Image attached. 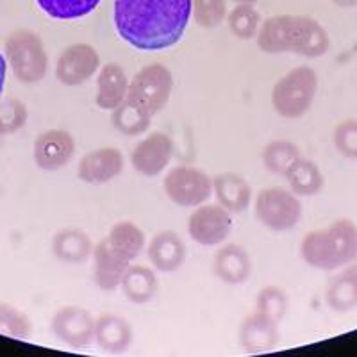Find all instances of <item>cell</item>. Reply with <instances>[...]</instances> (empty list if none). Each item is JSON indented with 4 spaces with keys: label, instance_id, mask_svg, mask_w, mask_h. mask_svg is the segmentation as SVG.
I'll return each instance as SVG.
<instances>
[{
    "label": "cell",
    "instance_id": "obj_1",
    "mask_svg": "<svg viewBox=\"0 0 357 357\" xmlns=\"http://www.w3.org/2000/svg\"><path fill=\"white\" fill-rule=\"evenodd\" d=\"M191 0H114V25L139 50H162L183 38Z\"/></svg>",
    "mask_w": 357,
    "mask_h": 357
},
{
    "label": "cell",
    "instance_id": "obj_2",
    "mask_svg": "<svg viewBox=\"0 0 357 357\" xmlns=\"http://www.w3.org/2000/svg\"><path fill=\"white\" fill-rule=\"evenodd\" d=\"M257 47L266 54H298L320 57L331 47L329 33L324 25L305 15H275L261 24Z\"/></svg>",
    "mask_w": 357,
    "mask_h": 357
},
{
    "label": "cell",
    "instance_id": "obj_3",
    "mask_svg": "<svg viewBox=\"0 0 357 357\" xmlns=\"http://www.w3.org/2000/svg\"><path fill=\"white\" fill-rule=\"evenodd\" d=\"M304 263L317 270L334 272L357 261V225L341 218L327 227L311 231L301 243Z\"/></svg>",
    "mask_w": 357,
    "mask_h": 357
},
{
    "label": "cell",
    "instance_id": "obj_4",
    "mask_svg": "<svg viewBox=\"0 0 357 357\" xmlns=\"http://www.w3.org/2000/svg\"><path fill=\"white\" fill-rule=\"evenodd\" d=\"M318 91V75L311 66H296L272 89V106L282 118L296 120L311 109Z\"/></svg>",
    "mask_w": 357,
    "mask_h": 357
},
{
    "label": "cell",
    "instance_id": "obj_5",
    "mask_svg": "<svg viewBox=\"0 0 357 357\" xmlns=\"http://www.w3.org/2000/svg\"><path fill=\"white\" fill-rule=\"evenodd\" d=\"M6 52L13 73L18 81L33 84L40 82L47 73V52L43 41L31 29H18L6 40Z\"/></svg>",
    "mask_w": 357,
    "mask_h": 357
},
{
    "label": "cell",
    "instance_id": "obj_6",
    "mask_svg": "<svg viewBox=\"0 0 357 357\" xmlns=\"http://www.w3.org/2000/svg\"><path fill=\"white\" fill-rule=\"evenodd\" d=\"M174 89V75L165 65H146L129 82L127 97L136 106L154 116L170 100Z\"/></svg>",
    "mask_w": 357,
    "mask_h": 357
},
{
    "label": "cell",
    "instance_id": "obj_7",
    "mask_svg": "<svg viewBox=\"0 0 357 357\" xmlns=\"http://www.w3.org/2000/svg\"><path fill=\"white\" fill-rule=\"evenodd\" d=\"M256 218L270 231H289L301 222L302 202L284 188H266L256 197Z\"/></svg>",
    "mask_w": 357,
    "mask_h": 357
},
{
    "label": "cell",
    "instance_id": "obj_8",
    "mask_svg": "<svg viewBox=\"0 0 357 357\" xmlns=\"http://www.w3.org/2000/svg\"><path fill=\"white\" fill-rule=\"evenodd\" d=\"M162 188L177 206L197 207L213 195V178L200 168L178 165L168 172Z\"/></svg>",
    "mask_w": 357,
    "mask_h": 357
},
{
    "label": "cell",
    "instance_id": "obj_9",
    "mask_svg": "<svg viewBox=\"0 0 357 357\" xmlns=\"http://www.w3.org/2000/svg\"><path fill=\"white\" fill-rule=\"evenodd\" d=\"M231 213L220 204H200L188 218V232L191 240L204 247H215L231 234Z\"/></svg>",
    "mask_w": 357,
    "mask_h": 357
},
{
    "label": "cell",
    "instance_id": "obj_10",
    "mask_svg": "<svg viewBox=\"0 0 357 357\" xmlns=\"http://www.w3.org/2000/svg\"><path fill=\"white\" fill-rule=\"evenodd\" d=\"M100 68L97 49L88 43H73L57 59L56 77L65 86H79L93 77Z\"/></svg>",
    "mask_w": 357,
    "mask_h": 357
},
{
    "label": "cell",
    "instance_id": "obj_11",
    "mask_svg": "<svg viewBox=\"0 0 357 357\" xmlns=\"http://www.w3.org/2000/svg\"><path fill=\"white\" fill-rule=\"evenodd\" d=\"M52 331L72 349H86L95 341V318L88 309L66 305L54 314Z\"/></svg>",
    "mask_w": 357,
    "mask_h": 357
},
{
    "label": "cell",
    "instance_id": "obj_12",
    "mask_svg": "<svg viewBox=\"0 0 357 357\" xmlns=\"http://www.w3.org/2000/svg\"><path fill=\"white\" fill-rule=\"evenodd\" d=\"M174 139L167 132H152L130 152V165L138 174L145 177H155L162 174L174 158Z\"/></svg>",
    "mask_w": 357,
    "mask_h": 357
},
{
    "label": "cell",
    "instance_id": "obj_13",
    "mask_svg": "<svg viewBox=\"0 0 357 357\" xmlns=\"http://www.w3.org/2000/svg\"><path fill=\"white\" fill-rule=\"evenodd\" d=\"M75 154V142L68 130H45L34 142V161L43 170H59L72 161Z\"/></svg>",
    "mask_w": 357,
    "mask_h": 357
},
{
    "label": "cell",
    "instance_id": "obj_14",
    "mask_svg": "<svg viewBox=\"0 0 357 357\" xmlns=\"http://www.w3.org/2000/svg\"><path fill=\"white\" fill-rule=\"evenodd\" d=\"M279 321L263 311L245 317L240 327V343L248 354L270 352L279 345Z\"/></svg>",
    "mask_w": 357,
    "mask_h": 357
},
{
    "label": "cell",
    "instance_id": "obj_15",
    "mask_svg": "<svg viewBox=\"0 0 357 357\" xmlns=\"http://www.w3.org/2000/svg\"><path fill=\"white\" fill-rule=\"evenodd\" d=\"M123 172V155L114 146L91 151L79 161L77 177L86 184H106Z\"/></svg>",
    "mask_w": 357,
    "mask_h": 357
},
{
    "label": "cell",
    "instance_id": "obj_16",
    "mask_svg": "<svg viewBox=\"0 0 357 357\" xmlns=\"http://www.w3.org/2000/svg\"><path fill=\"white\" fill-rule=\"evenodd\" d=\"M93 263L95 284H97L102 291H114V289L120 288V284H122V279L123 275H126L130 261H127L126 257L120 256V254L107 243L106 238H104L100 243L95 245Z\"/></svg>",
    "mask_w": 357,
    "mask_h": 357
},
{
    "label": "cell",
    "instance_id": "obj_17",
    "mask_svg": "<svg viewBox=\"0 0 357 357\" xmlns=\"http://www.w3.org/2000/svg\"><path fill=\"white\" fill-rule=\"evenodd\" d=\"M149 259L155 270L170 273L178 270L186 259V243L177 232L161 231L154 236L146 248Z\"/></svg>",
    "mask_w": 357,
    "mask_h": 357
},
{
    "label": "cell",
    "instance_id": "obj_18",
    "mask_svg": "<svg viewBox=\"0 0 357 357\" xmlns=\"http://www.w3.org/2000/svg\"><path fill=\"white\" fill-rule=\"evenodd\" d=\"M95 343L107 354H123L132 343V327L120 314L106 312L95 320Z\"/></svg>",
    "mask_w": 357,
    "mask_h": 357
},
{
    "label": "cell",
    "instance_id": "obj_19",
    "mask_svg": "<svg viewBox=\"0 0 357 357\" xmlns=\"http://www.w3.org/2000/svg\"><path fill=\"white\" fill-rule=\"evenodd\" d=\"M213 270L216 277L227 284H243L252 273V261L241 245H223L215 254Z\"/></svg>",
    "mask_w": 357,
    "mask_h": 357
},
{
    "label": "cell",
    "instance_id": "obj_20",
    "mask_svg": "<svg viewBox=\"0 0 357 357\" xmlns=\"http://www.w3.org/2000/svg\"><path fill=\"white\" fill-rule=\"evenodd\" d=\"M129 91V79L118 63H107L100 68L97 77V106L100 109H114L126 100Z\"/></svg>",
    "mask_w": 357,
    "mask_h": 357
},
{
    "label": "cell",
    "instance_id": "obj_21",
    "mask_svg": "<svg viewBox=\"0 0 357 357\" xmlns=\"http://www.w3.org/2000/svg\"><path fill=\"white\" fill-rule=\"evenodd\" d=\"M213 193L229 213L240 215L250 206L252 188L241 175L220 174L213 178Z\"/></svg>",
    "mask_w": 357,
    "mask_h": 357
},
{
    "label": "cell",
    "instance_id": "obj_22",
    "mask_svg": "<svg viewBox=\"0 0 357 357\" xmlns=\"http://www.w3.org/2000/svg\"><path fill=\"white\" fill-rule=\"evenodd\" d=\"M325 302L336 312L357 309V261L343 266V270L329 280L325 289Z\"/></svg>",
    "mask_w": 357,
    "mask_h": 357
},
{
    "label": "cell",
    "instance_id": "obj_23",
    "mask_svg": "<svg viewBox=\"0 0 357 357\" xmlns=\"http://www.w3.org/2000/svg\"><path fill=\"white\" fill-rule=\"evenodd\" d=\"M93 241L88 232L77 227L63 229L52 240L54 256L68 264H81L88 261L89 256L93 254Z\"/></svg>",
    "mask_w": 357,
    "mask_h": 357
},
{
    "label": "cell",
    "instance_id": "obj_24",
    "mask_svg": "<svg viewBox=\"0 0 357 357\" xmlns=\"http://www.w3.org/2000/svg\"><path fill=\"white\" fill-rule=\"evenodd\" d=\"M122 291L132 304H146L158 293V277L151 268L132 264L122 279Z\"/></svg>",
    "mask_w": 357,
    "mask_h": 357
},
{
    "label": "cell",
    "instance_id": "obj_25",
    "mask_svg": "<svg viewBox=\"0 0 357 357\" xmlns=\"http://www.w3.org/2000/svg\"><path fill=\"white\" fill-rule=\"evenodd\" d=\"M286 181H288L289 188L295 195L298 197H314L324 190V174L320 168L309 159L301 158L295 165H291L288 172H286Z\"/></svg>",
    "mask_w": 357,
    "mask_h": 357
},
{
    "label": "cell",
    "instance_id": "obj_26",
    "mask_svg": "<svg viewBox=\"0 0 357 357\" xmlns=\"http://www.w3.org/2000/svg\"><path fill=\"white\" fill-rule=\"evenodd\" d=\"M106 240L127 261L136 259L145 248V232L132 222L114 223Z\"/></svg>",
    "mask_w": 357,
    "mask_h": 357
},
{
    "label": "cell",
    "instance_id": "obj_27",
    "mask_svg": "<svg viewBox=\"0 0 357 357\" xmlns=\"http://www.w3.org/2000/svg\"><path fill=\"white\" fill-rule=\"evenodd\" d=\"M151 118L152 116L146 111L126 98L120 106L113 109L111 122H113L114 129L122 132L123 136H139L151 127Z\"/></svg>",
    "mask_w": 357,
    "mask_h": 357
},
{
    "label": "cell",
    "instance_id": "obj_28",
    "mask_svg": "<svg viewBox=\"0 0 357 357\" xmlns=\"http://www.w3.org/2000/svg\"><path fill=\"white\" fill-rule=\"evenodd\" d=\"M301 158V149L288 139H273L263 149L264 168L275 175H286Z\"/></svg>",
    "mask_w": 357,
    "mask_h": 357
},
{
    "label": "cell",
    "instance_id": "obj_29",
    "mask_svg": "<svg viewBox=\"0 0 357 357\" xmlns=\"http://www.w3.org/2000/svg\"><path fill=\"white\" fill-rule=\"evenodd\" d=\"M227 24L236 38L252 40L259 33L261 15L252 4H238L227 15Z\"/></svg>",
    "mask_w": 357,
    "mask_h": 357
},
{
    "label": "cell",
    "instance_id": "obj_30",
    "mask_svg": "<svg viewBox=\"0 0 357 357\" xmlns=\"http://www.w3.org/2000/svg\"><path fill=\"white\" fill-rule=\"evenodd\" d=\"M98 4H100V0H38V6L49 17L59 18V20L86 17Z\"/></svg>",
    "mask_w": 357,
    "mask_h": 357
},
{
    "label": "cell",
    "instance_id": "obj_31",
    "mask_svg": "<svg viewBox=\"0 0 357 357\" xmlns=\"http://www.w3.org/2000/svg\"><path fill=\"white\" fill-rule=\"evenodd\" d=\"M289 307V298L286 291L279 286H264L259 293H257L256 309L257 311L266 312L268 317L275 318L277 321H282L286 317Z\"/></svg>",
    "mask_w": 357,
    "mask_h": 357
},
{
    "label": "cell",
    "instance_id": "obj_32",
    "mask_svg": "<svg viewBox=\"0 0 357 357\" xmlns=\"http://www.w3.org/2000/svg\"><path fill=\"white\" fill-rule=\"evenodd\" d=\"M195 22L204 29H213L227 17V0H191Z\"/></svg>",
    "mask_w": 357,
    "mask_h": 357
},
{
    "label": "cell",
    "instance_id": "obj_33",
    "mask_svg": "<svg viewBox=\"0 0 357 357\" xmlns=\"http://www.w3.org/2000/svg\"><path fill=\"white\" fill-rule=\"evenodd\" d=\"M0 334L11 337H27L31 334V320L17 307L0 304Z\"/></svg>",
    "mask_w": 357,
    "mask_h": 357
},
{
    "label": "cell",
    "instance_id": "obj_34",
    "mask_svg": "<svg viewBox=\"0 0 357 357\" xmlns=\"http://www.w3.org/2000/svg\"><path fill=\"white\" fill-rule=\"evenodd\" d=\"M333 143L336 151L347 159H357V120L347 118L334 129Z\"/></svg>",
    "mask_w": 357,
    "mask_h": 357
},
{
    "label": "cell",
    "instance_id": "obj_35",
    "mask_svg": "<svg viewBox=\"0 0 357 357\" xmlns=\"http://www.w3.org/2000/svg\"><path fill=\"white\" fill-rule=\"evenodd\" d=\"M27 122V109L20 100L9 98L0 104V134L18 130Z\"/></svg>",
    "mask_w": 357,
    "mask_h": 357
},
{
    "label": "cell",
    "instance_id": "obj_36",
    "mask_svg": "<svg viewBox=\"0 0 357 357\" xmlns=\"http://www.w3.org/2000/svg\"><path fill=\"white\" fill-rule=\"evenodd\" d=\"M331 2L341 9H352L357 6V0H331Z\"/></svg>",
    "mask_w": 357,
    "mask_h": 357
},
{
    "label": "cell",
    "instance_id": "obj_37",
    "mask_svg": "<svg viewBox=\"0 0 357 357\" xmlns=\"http://www.w3.org/2000/svg\"><path fill=\"white\" fill-rule=\"evenodd\" d=\"M6 59L4 56L0 54V95H2V89H4V82H6Z\"/></svg>",
    "mask_w": 357,
    "mask_h": 357
},
{
    "label": "cell",
    "instance_id": "obj_38",
    "mask_svg": "<svg viewBox=\"0 0 357 357\" xmlns=\"http://www.w3.org/2000/svg\"><path fill=\"white\" fill-rule=\"evenodd\" d=\"M232 2H236V4H256L257 0H232Z\"/></svg>",
    "mask_w": 357,
    "mask_h": 357
}]
</instances>
